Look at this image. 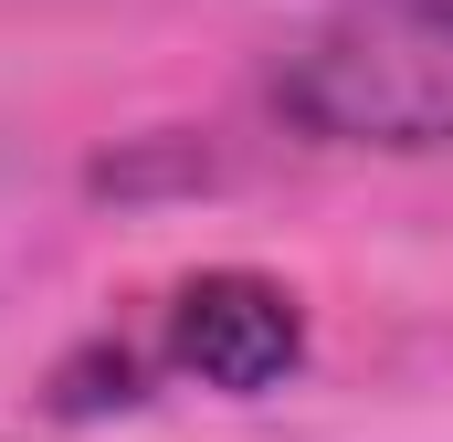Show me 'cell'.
Returning <instances> with one entry per match:
<instances>
[{
    "mask_svg": "<svg viewBox=\"0 0 453 442\" xmlns=\"http://www.w3.org/2000/svg\"><path fill=\"white\" fill-rule=\"evenodd\" d=\"M274 116L317 148H453V0H338L317 11L274 74Z\"/></svg>",
    "mask_w": 453,
    "mask_h": 442,
    "instance_id": "cell-1",
    "label": "cell"
},
{
    "mask_svg": "<svg viewBox=\"0 0 453 442\" xmlns=\"http://www.w3.org/2000/svg\"><path fill=\"white\" fill-rule=\"evenodd\" d=\"M296 358H306V316H296V295H285L274 274H253V263H211V274H190V285L169 295V369L201 379V390H222V400L285 390Z\"/></svg>",
    "mask_w": 453,
    "mask_h": 442,
    "instance_id": "cell-2",
    "label": "cell"
}]
</instances>
